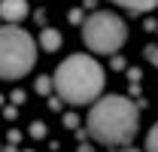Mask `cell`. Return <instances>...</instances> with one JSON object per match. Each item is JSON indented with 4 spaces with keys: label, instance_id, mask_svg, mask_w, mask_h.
Wrapping results in <instances>:
<instances>
[{
    "label": "cell",
    "instance_id": "obj_1",
    "mask_svg": "<svg viewBox=\"0 0 158 152\" xmlns=\"http://www.w3.org/2000/svg\"><path fill=\"white\" fill-rule=\"evenodd\" d=\"M140 128V113L128 97H100L88 113V134L106 146H125L134 140Z\"/></svg>",
    "mask_w": 158,
    "mask_h": 152
},
{
    "label": "cell",
    "instance_id": "obj_2",
    "mask_svg": "<svg viewBox=\"0 0 158 152\" xmlns=\"http://www.w3.org/2000/svg\"><path fill=\"white\" fill-rule=\"evenodd\" d=\"M52 85L67 103H88L103 91V70L94 58L70 55L58 64Z\"/></svg>",
    "mask_w": 158,
    "mask_h": 152
},
{
    "label": "cell",
    "instance_id": "obj_3",
    "mask_svg": "<svg viewBox=\"0 0 158 152\" xmlns=\"http://www.w3.org/2000/svg\"><path fill=\"white\" fill-rule=\"evenodd\" d=\"M37 64V43L15 24L0 27V79H21Z\"/></svg>",
    "mask_w": 158,
    "mask_h": 152
},
{
    "label": "cell",
    "instance_id": "obj_4",
    "mask_svg": "<svg viewBox=\"0 0 158 152\" xmlns=\"http://www.w3.org/2000/svg\"><path fill=\"white\" fill-rule=\"evenodd\" d=\"M82 40L98 55L118 52L125 46V40H128V27H125V21L118 19L116 12L100 9V12H91L85 19V24H82Z\"/></svg>",
    "mask_w": 158,
    "mask_h": 152
},
{
    "label": "cell",
    "instance_id": "obj_5",
    "mask_svg": "<svg viewBox=\"0 0 158 152\" xmlns=\"http://www.w3.org/2000/svg\"><path fill=\"white\" fill-rule=\"evenodd\" d=\"M0 15L6 21H21L27 19V3L24 0H0Z\"/></svg>",
    "mask_w": 158,
    "mask_h": 152
},
{
    "label": "cell",
    "instance_id": "obj_6",
    "mask_svg": "<svg viewBox=\"0 0 158 152\" xmlns=\"http://www.w3.org/2000/svg\"><path fill=\"white\" fill-rule=\"evenodd\" d=\"M113 3L131 9V12H149V9H155V6H158V0H113Z\"/></svg>",
    "mask_w": 158,
    "mask_h": 152
},
{
    "label": "cell",
    "instance_id": "obj_7",
    "mask_svg": "<svg viewBox=\"0 0 158 152\" xmlns=\"http://www.w3.org/2000/svg\"><path fill=\"white\" fill-rule=\"evenodd\" d=\"M40 46H43L46 52H58V49H61V34L55 31V27L43 31V34H40Z\"/></svg>",
    "mask_w": 158,
    "mask_h": 152
},
{
    "label": "cell",
    "instance_id": "obj_8",
    "mask_svg": "<svg viewBox=\"0 0 158 152\" xmlns=\"http://www.w3.org/2000/svg\"><path fill=\"white\" fill-rule=\"evenodd\" d=\"M146 152H158V122L149 128V134H146Z\"/></svg>",
    "mask_w": 158,
    "mask_h": 152
},
{
    "label": "cell",
    "instance_id": "obj_9",
    "mask_svg": "<svg viewBox=\"0 0 158 152\" xmlns=\"http://www.w3.org/2000/svg\"><path fill=\"white\" fill-rule=\"evenodd\" d=\"M146 58H149V64L158 67V46H149V49H146Z\"/></svg>",
    "mask_w": 158,
    "mask_h": 152
},
{
    "label": "cell",
    "instance_id": "obj_10",
    "mask_svg": "<svg viewBox=\"0 0 158 152\" xmlns=\"http://www.w3.org/2000/svg\"><path fill=\"white\" fill-rule=\"evenodd\" d=\"M118 152H137V149H118Z\"/></svg>",
    "mask_w": 158,
    "mask_h": 152
}]
</instances>
